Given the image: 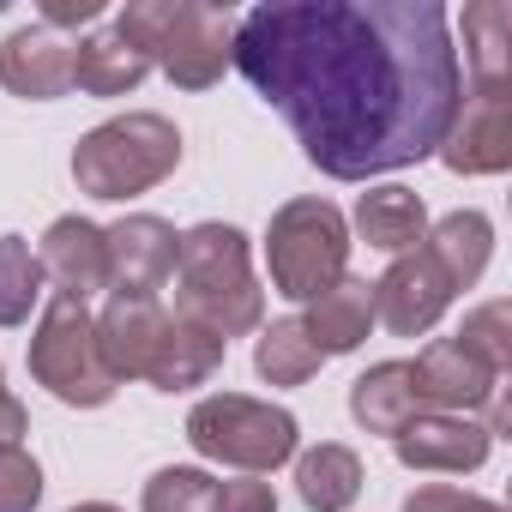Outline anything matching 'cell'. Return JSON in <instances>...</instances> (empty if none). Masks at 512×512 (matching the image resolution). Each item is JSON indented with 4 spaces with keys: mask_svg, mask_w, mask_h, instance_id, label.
Listing matches in <instances>:
<instances>
[{
    "mask_svg": "<svg viewBox=\"0 0 512 512\" xmlns=\"http://www.w3.org/2000/svg\"><path fill=\"white\" fill-rule=\"evenodd\" d=\"M163 326H169L163 302H151V296H115L103 308V320H97V344H103L109 374L115 380H145V368H151V356L163 344Z\"/></svg>",
    "mask_w": 512,
    "mask_h": 512,
    "instance_id": "cell-15",
    "label": "cell"
},
{
    "mask_svg": "<svg viewBox=\"0 0 512 512\" xmlns=\"http://www.w3.org/2000/svg\"><path fill=\"white\" fill-rule=\"evenodd\" d=\"M356 235L374 247V253H392V260H404V253L422 247L428 235V205L416 187H368L356 199Z\"/></svg>",
    "mask_w": 512,
    "mask_h": 512,
    "instance_id": "cell-17",
    "label": "cell"
},
{
    "mask_svg": "<svg viewBox=\"0 0 512 512\" xmlns=\"http://www.w3.org/2000/svg\"><path fill=\"white\" fill-rule=\"evenodd\" d=\"M368 290H374V320H380L392 338H422V332H434L440 314L452 308V284L440 278V266L428 260L422 247L404 253V260H392V266L380 272V284H368Z\"/></svg>",
    "mask_w": 512,
    "mask_h": 512,
    "instance_id": "cell-11",
    "label": "cell"
},
{
    "mask_svg": "<svg viewBox=\"0 0 512 512\" xmlns=\"http://www.w3.org/2000/svg\"><path fill=\"white\" fill-rule=\"evenodd\" d=\"M229 67L290 121L308 163L332 181L434 157L464 103L440 0H272L235 19Z\"/></svg>",
    "mask_w": 512,
    "mask_h": 512,
    "instance_id": "cell-1",
    "label": "cell"
},
{
    "mask_svg": "<svg viewBox=\"0 0 512 512\" xmlns=\"http://www.w3.org/2000/svg\"><path fill=\"white\" fill-rule=\"evenodd\" d=\"M458 506H464V488H452V482H428L404 500V512H458Z\"/></svg>",
    "mask_w": 512,
    "mask_h": 512,
    "instance_id": "cell-32",
    "label": "cell"
},
{
    "mask_svg": "<svg viewBox=\"0 0 512 512\" xmlns=\"http://www.w3.org/2000/svg\"><path fill=\"white\" fill-rule=\"evenodd\" d=\"M0 386H7V374H0Z\"/></svg>",
    "mask_w": 512,
    "mask_h": 512,
    "instance_id": "cell-35",
    "label": "cell"
},
{
    "mask_svg": "<svg viewBox=\"0 0 512 512\" xmlns=\"http://www.w3.org/2000/svg\"><path fill=\"white\" fill-rule=\"evenodd\" d=\"M187 446L211 464H235L247 476H266L278 464L296 458L302 446V422L266 398H247V392H217L199 398L187 410Z\"/></svg>",
    "mask_w": 512,
    "mask_h": 512,
    "instance_id": "cell-5",
    "label": "cell"
},
{
    "mask_svg": "<svg viewBox=\"0 0 512 512\" xmlns=\"http://www.w3.org/2000/svg\"><path fill=\"white\" fill-rule=\"evenodd\" d=\"M266 266H272V290L278 296L314 302L350 266V217L332 199H290V205H278L272 229H266Z\"/></svg>",
    "mask_w": 512,
    "mask_h": 512,
    "instance_id": "cell-6",
    "label": "cell"
},
{
    "mask_svg": "<svg viewBox=\"0 0 512 512\" xmlns=\"http://www.w3.org/2000/svg\"><path fill=\"white\" fill-rule=\"evenodd\" d=\"M67 512H121V506H109V500H79V506H67Z\"/></svg>",
    "mask_w": 512,
    "mask_h": 512,
    "instance_id": "cell-34",
    "label": "cell"
},
{
    "mask_svg": "<svg viewBox=\"0 0 512 512\" xmlns=\"http://www.w3.org/2000/svg\"><path fill=\"white\" fill-rule=\"evenodd\" d=\"M181 320L217 332L223 344L266 326V290L253 278V247L235 223H193L175 253Z\"/></svg>",
    "mask_w": 512,
    "mask_h": 512,
    "instance_id": "cell-2",
    "label": "cell"
},
{
    "mask_svg": "<svg viewBox=\"0 0 512 512\" xmlns=\"http://www.w3.org/2000/svg\"><path fill=\"white\" fill-rule=\"evenodd\" d=\"M416 380H410V362H374L368 374H356L350 386V416L368 428V434H398L410 416H416Z\"/></svg>",
    "mask_w": 512,
    "mask_h": 512,
    "instance_id": "cell-21",
    "label": "cell"
},
{
    "mask_svg": "<svg viewBox=\"0 0 512 512\" xmlns=\"http://www.w3.org/2000/svg\"><path fill=\"white\" fill-rule=\"evenodd\" d=\"M434 157L452 175H506L512 169V91H470Z\"/></svg>",
    "mask_w": 512,
    "mask_h": 512,
    "instance_id": "cell-9",
    "label": "cell"
},
{
    "mask_svg": "<svg viewBox=\"0 0 512 512\" xmlns=\"http://www.w3.org/2000/svg\"><path fill=\"white\" fill-rule=\"evenodd\" d=\"M464 67L476 91H506L512 67V7L506 0H470L464 7Z\"/></svg>",
    "mask_w": 512,
    "mask_h": 512,
    "instance_id": "cell-22",
    "label": "cell"
},
{
    "mask_svg": "<svg viewBox=\"0 0 512 512\" xmlns=\"http://www.w3.org/2000/svg\"><path fill=\"white\" fill-rule=\"evenodd\" d=\"M37 266L43 284H55V296L91 302L97 290H109V235L91 217H55L37 247Z\"/></svg>",
    "mask_w": 512,
    "mask_h": 512,
    "instance_id": "cell-12",
    "label": "cell"
},
{
    "mask_svg": "<svg viewBox=\"0 0 512 512\" xmlns=\"http://www.w3.org/2000/svg\"><path fill=\"white\" fill-rule=\"evenodd\" d=\"M296 494L308 512H350L362 494V458L338 440H320L314 452L296 458Z\"/></svg>",
    "mask_w": 512,
    "mask_h": 512,
    "instance_id": "cell-23",
    "label": "cell"
},
{
    "mask_svg": "<svg viewBox=\"0 0 512 512\" xmlns=\"http://www.w3.org/2000/svg\"><path fill=\"white\" fill-rule=\"evenodd\" d=\"M103 235H109V290L157 302V290L175 278V253H181L175 223H163L151 211H133V217L109 223Z\"/></svg>",
    "mask_w": 512,
    "mask_h": 512,
    "instance_id": "cell-10",
    "label": "cell"
},
{
    "mask_svg": "<svg viewBox=\"0 0 512 512\" xmlns=\"http://www.w3.org/2000/svg\"><path fill=\"white\" fill-rule=\"evenodd\" d=\"M458 344H464L476 362H488L494 374H506V368H512V308H506V302H482L476 314H464Z\"/></svg>",
    "mask_w": 512,
    "mask_h": 512,
    "instance_id": "cell-27",
    "label": "cell"
},
{
    "mask_svg": "<svg viewBox=\"0 0 512 512\" xmlns=\"http://www.w3.org/2000/svg\"><path fill=\"white\" fill-rule=\"evenodd\" d=\"M145 73H151V61H145L115 25L79 37V49H73V85H79L85 97H127V91L145 85Z\"/></svg>",
    "mask_w": 512,
    "mask_h": 512,
    "instance_id": "cell-20",
    "label": "cell"
},
{
    "mask_svg": "<svg viewBox=\"0 0 512 512\" xmlns=\"http://www.w3.org/2000/svg\"><path fill=\"white\" fill-rule=\"evenodd\" d=\"M422 253L440 266V278H446L452 296H458V290H470V284L488 272V260H494V223H488L482 211H452V217H440V223L422 235Z\"/></svg>",
    "mask_w": 512,
    "mask_h": 512,
    "instance_id": "cell-19",
    "label": "cell"
},
{
    "mask_svg": "<svg viewBox=\"0 0 512 512\" xmlns=\"http://www.w3.org/2000/svg\"><path fill=\"white\" fill-rule=\"evenodd\" d=\"M392 452L404 470H428V476H470L488 464L494 452V428L476 416H446V410H416L398 434Z\"/></svg>",
    "mask_w": 512,
    "mask_h": 512,
    "instance_id": "cell-8",
    "label": "cell"
},
{
    "mask_svg": "<svg viewBox=\"0 0 512 512\" xmlns=\"http://www.w3.org/2000/svg\"><path fill=\"white\" fill-rule=\"evenodd\" d=\"M211 494H217V482L199 470V464H169V470H157L151 482H145V512H211Z\"/></svg>",
    "mask_w": 512,
    "mask_h": 512,
    "instance_id": "cell-26",
    "label": "cell"
},
{
    "mask_svg": "<svg viewBox=\"0 0 512 512\" xmlns=\"http://www.w3.org/2000/svg\"><path fill=\"white\" fill-rule=\"evenodd\" d=\"M25 434H31V416H25V404L0 386V452H19L25 446Z\"/></svg>",
    "mask_w": 512,
    "mask_h": 512,
    "instance_id": "cell-31",
    "label": "cell"
},
{
    "mask_svg": "<svg viewBox=\"0 0 512 512\" xmlns=\"http://www.w3.org/2000/svg\"><path fill=\"white\" fill-rule=\"evenodd\" d=\"M181 163V127L157 109H133V115H115L103 127H91L79 145H73V181L79 193L91 199H139L151 193L157 181H169Z\"/></svg>",
    "mask_w": 512,
    "mask_h": 512,
    "instance_id": "cell-4",
    "label": "cell"
},
{
    "mask_svg": "<svg viewBox=\"0 0 512 512\" xmlns=\"http://www.w3.org/2000/svg\"><path fill=\"white\" fill-rule=\"evenodd\" d=\"M320 362L326 356L314 350V338H308L302 320L260 326V344H253V368H260V380H272V386H308L320 374Z\"/></svg>",
    "mask_w": 512,
    "mask_h": 512,
    "instance_id": "cell-24",
    "label": "cell"
},
{
    "mask_svg": "<svg viewBox=\"0 0 512 512\" xmlns=\"http://www.w3.org/2000/svg\"><path fill=\"white\" fill-rule=\"evenodd\" d=\"M103 0H43V31H67V25H97Z\"/></svg>",
    "mask_w": 512,
    "mask_h": 512,
    "instance_id": "cell-30",
    "label": "cell"
},
{
    "mask_svg": "<svg viewBox=\"0 0 512 512\" xmlns=\"http://www.w3.org/2000/svg\"><path fill=\"white\" fill-rule=\"evenodd\" d=\"M115 31L181 91H211L235 43V19L223 7H205V0H127Z\"/></svg>",
    "mask_w": 512,
    "mask_h": 512,
    "instance_id": "cell-3",
    "label": "cell"
},
{
    "mask_svg": "<svg viewBox=\"0 0 512 512\" xmlns=\"http://www.w3.org/2000/svg\"><path fill=\"white\" fill-rule=\"evenodd\" d=\"M223 356H229V344H223L217 332H205V326H193V320L175 314V320L163 326V344H157L145 380H151L157 392H193V386H205V380L223 368Z\"/></svg>",
    "mask_w": 512,
    "mask_h": 512,
    "instance_id": "cell-18",
    "label": "cell"
},
{
    "mask_svg": "<svg viewBox=\"0 0 512 512\" xmlns=\"http://www.w3.org/2000/svg\"><path fill=\"white\" fill-rule=\"evenodd\" d=\"M458 512H500V506H494V500H482V494H464V506H458Z\"/></svg>",
    "mask_w": 512,
    "mask_h": 512,
    "instance_id": "cell-33",
    "label": "cell"
},
{
    "mask_svg": "<svg viewBox=\"0 0 512 512\" xmlns=\"http://www.w3.org/2000/svg\"><path fill=\"white\" fill-rule=\"evenodd\" d=\"M211 512H278V494L260 476H235V482H217Z\"/></svg>",
    "mask_w": 512,
    "mask_h": 512,
    "instance_id": "cell-29",
    "label": "cell"
},
{
    "mask_svg": "<svg viewBox=\"0 0 512 512\" xmlns=\"http://www.w3.org/2000/svg\"><path fill=\"white\" fill-rule=\"evenodd\" d=\"M302 326H308V338H314L320 356H350V350H362L368 332H374V290H368V278H350V272H344L332 290H320V296L308 302Z\"/></svg>",
    "mask_w": 512,
    "mask_h": 512,
    "instance_id": "cell-16",
    "label": "cell"
},
{
    "mask_svg": "<svg viewBox=\"0 0 512 512\" xmlns=\"http://www.w3.org/2000/svg\"><path fill=\"white\" fill-rule=\"evenodd\" d=\"M31 380H37L49 398L73 404V410H103V404L115 398L121 380H115L109 362H103L97 320H91L85 302L55 296V302L43 308V320H37V332H31Z\"/></svg>",
    "mask_w": 512,
    "mask_h": 512,
    "instance_id": "cell-7",
    "label": "cell"
},
{
    "mask_svg": "<svg viewBox=\"0 0 512 512\" xmlns=\"http://www.w3.org/2000/svg\"><path fill=\"white\" fill-rule=\"evenodd\" d=\"M43 302V266L25 235H0V326H25Z\"/></svg>",
    "mask_w": 512,
    "mask_h": 512,
    "instance_id": "cell-25",
    "label": "cell"
},
{
    "mask_svg": "<svg viewBox=\"0 0 512 512\" xmlns=\"http://www.w3.org/2000/svg\"><path fill=\"white\" fill-rule=\"evenodd\" d=\"M410 380H416V404L422 410H446V416H470L494 398L500 374L488 362H476L458 338H434L416 362H410Z\"/></svg>",
    "mask_w": 512,
    "mask_h": 512,
    "instance_id": "cell-13",
    "label": "cell"
},
{
    "mask_svg": "<svg viewBox=\"0 0 512 512\" xmlns=\"http://www.w3.org/2000/svg\"><path fill=\"white\" fill-rule=\"evenodd\" d=\"M0 85L25 103H55L73 91V49L55 31H13L0 43Z\"/></svg>",
    "mask_w": 512,
    "mask_h": 512,
    "instance_id": "cell-14",
    "label": "cell"
},
{
    "mask_svg": "<svg viewBox=\"0 0 512 512\" xmlns=\"http://www.w3.org/2000/svg\"><path fill=\"white\" fill-rule=\"evenodd\" d=\"M43 506V464L19 446L0 452V512H37Z\"/></svg>",
    "mask_w": 512,
    "mask_h": 512,
    "instance_id": "cell-28",
    "label": "cell"
}]
</instances>
